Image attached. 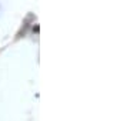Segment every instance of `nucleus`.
<instances>
[{"instance_id":"obj_1","label":"nucleus","mask_w":117,"mask_h":121,"mask_svg":"<svg viewBox=\"0 0 117 121\" xmlns=\"http://www.w3.org/2000/svg\"><path fill=\"white\" fill-rule=\"evenodd\" d=\"M32 22H34V14H33V13H29V14L26 16L24 22H23V26H22L20 31L17 33V37H22V36H23V34L26 33V30H27V27H29V24H30Z\"/></svg>"}]
</instances>
